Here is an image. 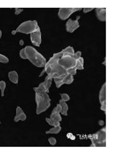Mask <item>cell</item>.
I'll list each match as a JSON object with an SVG mask.
<instances>
[{"mask_svg": "<svg viewBox=\"0 0 126 153\" xmlns=\"http://www.w3.org/2000/svg\"><path fill=\"white\" fill-rule=\"evenodd\" d=\"M63 56V53L60 52L58 53H55L52 57L50 58L48 62H46L44 67V71L41 74H43L44 72L47 74V76H50L51 78H57L60 76H65L67 74V71L60 66L58 63V60H60Z\"/></svg>", "mask_w": 126, "mask_h": 153, "instance_id": "obj_1", "label": "cell"}, {"mask_svg": "<svg viewBox=\"0 0 126 153\" xmlns=\"http://www.w3.org/2000/svg\"><path fill=\"white\" fill-rule=\"evenodd\" d=\"M19 56L22 59H28L32 64L37 67H44L46 64V58L40 53L33 47L27 46L24 49L21 50Z\"/></svg>", "mask_w": 126, "mask_h": 153, "instance_id": "obj_2", "label": "cell"}, {"mask_svg": "<svg viewBox=\"0 0 126 153\" xmlns=\"http://www.w3.org/2000/svg\"><path fill=\"white\" fill-rule=\"evenodd\" d=\"M37 114H40L50 108V98L47 92H36Z\"/></svg>", "mask_w": 126, "mask_h": 153, "instance_id": "obj_3", "label": "cell"}, {"mask_svg": "<svg viewBox=\"0 0 126 153\" xmlns=\"http://www.w3.org/2000/svg\"><path fill=\"white\" fill-rule=\"evenodd\" d=\"M39 26H38V23H37V21L36 20H29L26 21V22L21 23L19 26L18 28L16 30L13 31L12 33L14 35L16 34V33L19 32L25 34H31L32 33H34V31L37 30Z\"/></svg>", "mask_w": 126, "mask_h": 153, "instance_id": "obj_4", "label": "cell"}, {"mask_svg": "<svg viewBox=\"0 0 126 153\" xmlns=\"http://www.w3.org/2000/svg\"><path fill=\"white\" fill-rule=\"evenodd\" d=\"M91 146L104 147L106 146V128H103L91 137Z\"/></svg>", "mask_w": 126, "mask_h": 153, "instance_id": "obj_5", "label": "cell"}, {"mask_svg": "<svg viewBox=\"0 0 126 153\" xmlns=\"http://www.w3.org/2000/svg\"><path fill=\"white\" fill-rule=\"evenodd\" d=\"M62 111V108L60 104H58L53 110L50 118H46V121L51 126H57L60 125V122L62 121V118L60 116V113Z\"/></svg>", "mask_w": 126, "mask_h": 153, "instance_id": "obj_6", "label": "cell"}, {"mask_svg": "<svg viewBox=\"0 0 126 153\" xmlns=\"http://www.w3.org/2000/svg\"><path fill=\"white\" fill-rule=\"evenodd\" d=\"M58 63L60 66L67 70H70L71 68L76 67L77 60L74 56H69V55H63V57L60 60H58Z\"/></svg>", "mask_w": 126, "mask_h": 153, "instance_id": "obj_7", "label": "cell"}, {"mask_svg": "<svg viewBox=\"0 0 126 153\" xmlns=\"http://www.w3.org/2000/svg\"><path fill=\"white\" fill-rule=\"evenodd\" d=\"M80 10H81V9H79V8H62L59 10L58 16L60 17V19L64 20L69 18L72 13L77 11H80Z\"/></svg>", "mask_w": 126, "mask_h": 153, "instance_id": "obj_8", "label": "cell"}, {"mask_svg": "<svg viewBox=\"0 0 126 153\" xmlns=\"http://www.w3.org/2000/svg\"><path fill=\"white\" fill-rule=\"evenodd\" d=\"M81 18V16H78L77 19L75 20H72V19H69L68 21L66 23V30H67V32L69 33H73L77 29L79 28L80 24H79V19Z\"/></svg>", "mask_w": 126, "mask_h": 153, "instance_id": "obj_9", "label": "cell"}, {"mask_svg": "<svg viewBox=\"0 0 126 153\" xmlns=\"http://www.w3.org/2000/svg\"><path fill=\"white\" fill-rule=\"evenodd\" d=\"M30 39H31L32 43L34 46L39 47L40 45L41 44L42 39H41V30L40 27H38L36 31H34V33H32L30 34Z\"/></svg>", "mask_w": 126, "mask_h": 153, "instance_id": "obj_10", "label": "cell"}, {"mask_svg": "<svg viewBox=\"0 0 126 153\" xmlns=\"http://www.w3.org/2000/svg\"><path fill=\"white\" fill-rule=\"evenodd\" d=\"M99 100H100V103L101 105V110L106 111V84H103L101 89L99 93Z\"/></svg>", "mask_w": 126, "mask_h": 153, "instance_id": "obj_11", "label": "cell"}, {"mask_svg": "<svg viewBox=\"0 0 126 153\" xmlns=\"http://www.w3.org/2000/svg\"><path fill=\"white\" fill-rule=\"evenodd\" d=\"M26 119V115L25 114V113L23 112V111L22 110L20 107H17L16 108V117L14 118V121H25Z\"/></svg>", "mask_w": 126, "mask_h": 153, "instance_id": "obj_12", "label": "cell"}, {"mask_svg": "<svg viewBox=\"0 0 126 153\" xmlns=\"http://www.w3.org/2000/svg\"><path fill=\"white\" fill-rule=\"evenodd\" d=\"M96 15L98 19L101 22L106 21V9H95Z\"/></svg>", "mask_w": 126, "mask_h": 153, "instance_id": "obj_13", "label": "cell"}, {"mask_svg": "<svg viewBox=\"0 0 126 153\" xmlns=\"http://www.w3.org/2000/svg\"><path fill=\"white\" fill-rule=\"evenodd\" d=\"M73 81H74V75L70 74H67V75L63 76V79H62V84H72Z\"/></svg>", "mask_w": 126, "mask_h": 153, "instance_id": "obj_14", "label": "cell"}, {"mask_svg": "<svg viewBox=\"0 0 126 153\" xmlns=\"http://www.w3.org/2000/svg\"><path fill=\"white\" fill-rule=\"evenodd\" d=\"M9 78L14 84H18L19 76L16 71H10L9 73Z\"/></svg>", "mask_w": 126, "mask_h": 153, "instance_id": "obj_15", "label": "cell"}, {"mask_svg": "<svg viewBox=\"0 0 126 153\" xmlns=\"http://www.w3.org/2000/svg\"><path fill=\"white\" fill-rule=\"evenodd\" d=\"M59 104L60 105L62 108V111H61V114H63V115H67V111H68V105H67V103L66 101H64L63 100H60L59 101Z\"/></svg>", "mask_w": 126, "mask_h": 153, "instance_id": "obj_16", "label": "cell"}, {"mask_svg": "<svg viewBox=\"0 0 126 153\" xmlns=\"http://www.w3.org/2000/svg\"><path fill=\"white\" fill-rule=\"evenodd\" d=\"M62 52L63 53V55H69V56H74L75 54V52H74V50L72 47H68L66 49L63 50Z\"/></svg>", "mask_w": 126, "mask_h": 153, "instance_id": "obj_17", "label": "cell"}, {"mask_svg": "<svg viewBox=\"0 0 126 153\" xmlns=\"http://www.w3.org/2000/svg\"><path fill=\"white\" fill-rule=\"evenodd\" d=\"M60 131H61L60 125H57V126H54V128L50 129L49 131H46V134H58Z\"/></svg>", "mask_w": 126, "mask_h": 153, "instance_id": "obj_18", "label": "cell"}, {"mask_svg": "<svg viewBox=\"0 0 126 153\" xmlns=\"http://www.w3.org/2000/svg\"><path fill=\"white\" fill-rule=\"evenodd\" d=\"M84 58L82 57L79 58L78 60H77L76 67H75L77 71L78 70H84Z\"/></svg>", "mask_w": 126, "mask_h": 153, "instance_id": "obj_19", "label": "cell"}, {"mask_svg": "<svg viewBox=\"0 0 126 153\" xmlns=\"http://www.w3.org/2000/svg\"><path fill=\"white\" fill-rule=\"evenodd\" d=\"M5 88H6V82L2 80L0 81V90L2 91V96L3 97L4 96V91H5Z\"/></svg>", "mask_w": 126, "mask_h": 153, "instance_id": "obj_20", "label": "cell"}, {"mask_svg": "<svg viewBox=\"0 0 126 153\" xmlns=\"http://www.w3.org/2000/svg\"><path fill=\"white\" fill-rule=\"evenodd\" d=\"M0 62L1 63H4V64H7L8 62H9V59L6 56L0 54Z\"/></svg>", "mask_w": 126, "mask_h": 153, "instance_id": "obj_21", "label": "cell"}, {"mask_svg": "<svg viewBox=\"0 0 126 153\" xmlns=\"http://www.w3.org/2000/svg\"><path fill=\"white\" fill-rule=\"evenodd\" d=\"M61 99L64 101H68L70 100V97L67 94H61Z\"/></svg>", "mask_w": 126, "mask_h": 153, "instance_id": "obj_22", "label": "cell"}, {"mask_svg": "<svg viewBox=\"0 0 126 153\" xmlns=\"http://www.w3.org/2000/svg\"><path fill=\"white\" fill-rule=\"evenodd\" d=\"M67 74H72V75H75L77 74V69L75 67L74 68H71L70 70H67Z\"/></svg>", "mask_w": 126, "mask_h": 153, "instance_id": "obj_23", "label": "cell"}, {"mask_svg": "<svg viewBox=\"0 0 126 153\" xmlns=\"http://www.w3.org/2000/svg\"><path fill=\"white\" fill-rule=\"evenodd\" d=\"M49 142H50V144L51 145V146H55L56 143H57V140H56L55 138H49L48 139Z\"/></svg>", "mask_w": 126, "mask_h": 153, "instance_id": "obj_24", "label": "cell"}, {"mask_svg": "<svg viewBox=\"0 0 126 153\" xmlns=\"http://www.w3.org/2000/svg\"><path fill=\"white\" fill-rule=\"evenodd\" d=\"M81 57V51H78V52H77L75 54H74V58L76 59V60H78L79 58Z\"/></svg>", "mask_w": 126, "mask_h": 153, "instance_id": "obj_25", "label": "cell"}, {"mask_svg": "<svg viewBox=\"0 0 126 153\" xmlns=\"http://www.w3.org/2000/svg\"><path fill=\"white\" fill-rule=\"evenodd\" d=\"M22 11H23V9H16L15 14L16 15H19V14L22 13Z\"/></svg>", "mask_w": 126, "mask_h": 153, "instance_id": "obj_26", "label": "cell"}, {"mask_svg": "<svg viewBox=\"0 0 126 153\" xmlns=\"http://www.w3.org/2000/svg\"><path fill=\"white\" fill-rule=\"evenodd\" d=\"M91 10H93L92 8H87V9H84V13H88V12L91 11Z\"/></svg>", "mask_w": 126, "mask_h": 153, "instance_id": "obj_27", "label": "cell"}, {"mask_svg": "<svg viewBox=\"0 0 126 153\" xmlns=\"http://www.w3.org/2000/svg\"><path fill=\"white\" fill-rule=\"evenodd\" d=\"M1 37H2V31L0 30V39H1Z\"/></svg>", "mask_w": 126, "mask_h": 153, "instance_id": "obj_28", "label": "cell"}]
</instances>
